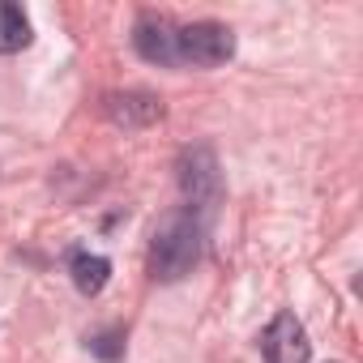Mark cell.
I'll use <instances>...</instances> for the list:
<instances>
[{
	"mask_svg": "<svg viewBox=\"0 0 363 363\" xmlns=\"http://www.w3.org/2000/svg\"><path fill=\"white\" fill-rule=\"evenodd\" d=\"M86 350L99 363H120L124 359V325H103V329L86 333Z\"/></svg>",
	"mask_w": 363,
	"mask_h": 363,
	"instance_id": "9c48e42d",
	"label": "cell"
},
{
	"mask_svg": "<svg viewBox=\"0 0 363 363\" xmlns=\"http://www.w3.org/2000/svg\"><path fill=\"white\" fill-rule=\"evenodd\" d=\"M261 354L265 363H308L312 359V342H308V329L295 312H278L265 329H261Z\"/></svg>",
	"mask_w": 363,
	"mask_h": 363,
	"instance_id": "277c9868",
	"label": "cell"
},
{
	"mask_svg": "<svg viewBox=\"0 0 363 363\" xmlns=\"http://www.w3.org/2000/svg\"><path fill=\"white\" fill-rule=\"evenodd\" d=\"M69 278H73V286H77L86 299H94V295H103V286L111 282V261H107L103 252L73 248V252H69Z\"/></svg>",
	"mask_w": 363,
	"mask_h": 363,
	"instance_id": "52a82bcc",
	"label": "cell"
},
{
	"mask_svg": "<svg viewBox=\"0 0 363 363\" xmlns=\"http://www.w3.org/2000/svg\"><path fill=\"white\" fill-rule=\"evenodd\" d=\"M35 30H30V18L22 5L13 0H0V56H18L22 48H30Z\"/></svg>",
	"mask_w": 363,
	"mask_h": 363,
	"instance_id": "ba28073f",
	"label": "cell"
},
{
	"mask_svg": "<svg viewBox=\"0 0 363 363\" xmlns=\"http://www.w3.org/2000/svg\"><path fill=\"white\" fill-rule=\"evenodd\" d=\"M175 179H179V197L189 210H197L206 223L214 218L223 201V167L210 145H184L175 158Z\"/></svg>",
	"mask_w": 363,
	"mask_h": 363,
	"instance_id": "7a4b0ae2",
	"label": "cell"
},
{
	"mask_svg": "<svg viewBox=\"0 0 363 363\" xmlns=\"http://www.w3.org/2000/svg\"><path fill=\"white\" fill-rule=\"evenodd\" d=\"M133 52L145 65L175 69V22L162 18V13H141L133 22Z\"/></svg>",
	"mask_w": 363,
	"mask_h": 363,
	"instance_id": "8992f818",
	"label": "cell"
},
{
	"mask_svg": "<svg viewBox=\"0 0 363 363\" xmlns=\"http://www.w3.org/2000/svg\"><path fill=\"white\" fill-rule=\"evenodd\" d=\"M162 111H167L162 99L150 94V90H111V94L103 99V116H107L116 128H124V133H141V128L158 124Z\"/></svg>",
	"mask_w": 363,
	"mask_h": 363,
	"instance_id": "5b68a950",
	"label": "cell"
},
{
	"mask_svg": "<svg viewBox=\"0 0 363 363\" xmlns=\"http://www.w3.org/2000/svg\"><path fill=\"white\" fill-rule=\"evenodd\" d=\"M235 56V30L227 22L201 18L189 26H175V69H218Z\"/></svg>",
	"mask_w": 363,
	"mask_h": 363,
	"instance_id": "3957f363",
	"label": "cell"
},
{
	"mask_svg": "<svg viewBox=\"0 0 363 363\" xmlns=\"http://www.w3.org/2000/svg\"><path fill=\"white\" fill-rule=\"evenodd\" d=\"M206 231H210V223L197 210H189V206L167 210L150 231V278L154 282L189 278L197 269V261H201Z\"/></svg>",
	"mask_w": 363,
	"mask_h": 363,
	"instance_id": "6da1fadb",
	"label": "cell"
}]
</instances>
